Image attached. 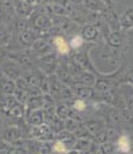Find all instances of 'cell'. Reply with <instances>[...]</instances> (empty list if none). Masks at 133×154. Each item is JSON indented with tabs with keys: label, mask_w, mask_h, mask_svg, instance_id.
Instances as JSON below:
<instances>
[{
	"label": "cell",
	"mask_w": 133,
	"mask_h": 154,
	"mask_svg": "<svg viewBox=\"0 0 133 154\" xmlns=\"http://www.w3.org/2000/svg\"><path fill=\"white\" fill-rule=\"evenodd\" d=\"M55 43L57 45V49L59 50V52L62 54H67L68 52V44L65 42V39L62 37H56Z\"/></svg>",
	"instance_id": "6da1fadb"
},
{
	"label": "cell",
	"mask_w": 133,
	"mask_h": 154,
	"mask_svg": "<svg viewBox=\"0 0 133 154\" xmlns=\"http://www.w3.org/2000/svg\"><path fill=\"white\" fill-rule=\"evenodd\" d=\"M118 145L119 148L123 151V152H127L130 149V144H128V140L125 137H122V138L118 140Z\"/></svg>",
	"instance_id": "7a4b0ae2"
},
{
	"label": "cell",
	"mask_w": 133,
	"mask_h": 154,
	"mask_svg": "<svg viewBox=\"0 0 133 154\" xmlns=\"http://www.w3.org/2000/svg\"><path fill=\"white\" fill-rule=\"evenodd\" d=\"M81 44H82V38L79 37V36L74 37V38L71 41V46H72V48H78V46H80Z\"/></svg>",
	"instance_id": "3957f363"
},
{
	"label": "cell",
	"mask_w": 133,
	"mask_h": 154,
	"mask_svg": "<svg viewBox=\"0 0 133 154\" xmlns=\"http://www.w3.org/2000/svg\"><path fill=\"white\" fill-rule=\"evenodd\" d=\"M55 149L57 151V152H65V151H66L65 146H64L63 144H60V143H57V144H56Z\"/></svg>",
	"instance_id": "277c9868"
},
{
	"label": "cell",
	"mask_w": 133,
	"mask_h": 154,
	"mask_svg": "<svg viewBox=\"0 0 133 154\" xmlns=\"http://www.w3.org/2000/svg\"><path fill=\"white\" fill-rule=\"evenodd\" d=\"M75 108L78 110H83L85 109V102L83 101H77L75 102Z\"/></svg>",
	"instance_id": "5b68a950"
}]
</instances>
